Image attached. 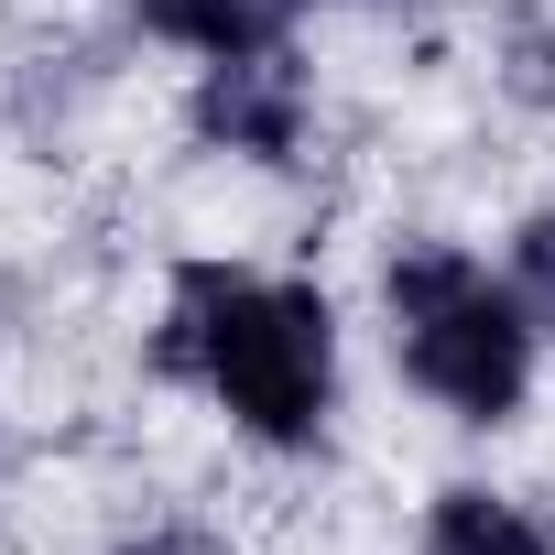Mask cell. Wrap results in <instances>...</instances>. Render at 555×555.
<instances>
[{"mask_svg": "<svg viewBox=\"0 0 555 555\" xmlns=\"http://www.w3.org/2000/svg\"><path fill=\"white\" fill-rule=\"evenodd\" d=\"M153 360L196 392L229 403L240 436L261 447H317L327 403H338V317L317 284H261L229 261H185Z\"/></svg>", "mask_w": 555, "mask_h": 555, "instance_id": "1", "label": "cell"}, {"mask_svg": "<svg viewBox=\"0 0 555 555\" xmlns=\"http://www.w3.org/2000/svg\"><path fill=\"white\" fill-rule=\"evenodd\" d=\"M382 306H392V349L403 371L457 414V425H501L533 392V306L501 284L490 261H468L457 240H403L382 272Z\"/></svg>", "mask_w": 555, "mask_h": 555, "instance_id": "2", "label": "cell"}, {"mask_svg": "<svg viewBox=\"0 0 555 555\" xmlns=\"http://www.w3.org/2000/svg\"><path fill=\"white\" fill-rule=\"evenodd\" d=\"M196 131L250 153V164H284L306 142V66L284 44H261V55H218L196 77Z\"/></svg>", "mask_w": 555, "mask_h": 555, "instance_id": "3", "label": "cell"}, {"mask_svg": "<svg viewBox=\"0 0 555 555\" xmlns=\"http://www.w3.org/2000/svg\"><path fill=\"white\" fill-rule=\"evenodd\" d=\"M295 12L306 0H131V23L142 34H164V44H185V55H261V44H284L295 34Z\"/></svg>", "mask_w": 555, "mask_h": 555, "instance_id": "4", "label": "cell"}, {"mask_svg": "<svg viewBox=\"0 0 555 555\" xmlns=\"http://www.w3.org/2000/svg\"><path fill=\"white\" fill-rule=\"evenodd\" d=\"M425 555H555V533L522 501H501V490H436Z\"/></svg>", "mask_w": 555, "mask_h": 555, "instance_id": "5", "label": "cell"}, {"mask_svg": "<svg viewBox=\"0 0 555 555\" xmlns=\"http://www.w3.org/2000/svg\"><path fill=\"white\" fill-rule=\"evenodd\" d=\"M512 295L533 306V327H555V218L522 229V250H512Z\"/></svg>", "mask_w": 555, "mask_h": 555, "instance_id": "6", "label": "cell"}]
</instances>
